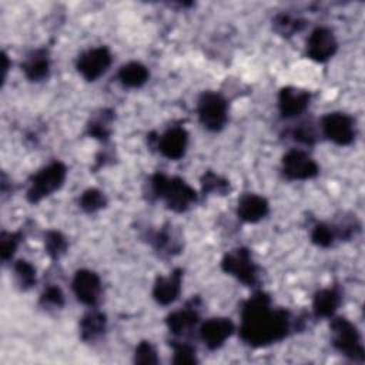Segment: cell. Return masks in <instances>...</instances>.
<instances>
[{
  "instance_id": "17",
  "label": "cell",
  "mask_w": 365,
  "mask_h": 365,
  "mask_svg": "<svg viewBox=\"0 0 365 365\" xmlns=\"http://www.w3.org/2000/svg\"><path fill=\"white\" fill-rule=\"evenodd\" d=\"M269 211L268 201L257 194H244L238 201V217L245 222H258Z\"/></svg>"
},
{
  "instance_id": "11",
  "label": "cell",
  "mask_w": 365,
  "mask_h": 365,
  "mask_svg": "<svg viewBox=\"0 0 365 365\" xmlns=\"http://www.w3.org/2000/svg\"><path fill=\"white\" fill-rule=\"evenodd\" d=\"M73 291L80 302L93 307L98 301L101 281L96 272L90 269H80L73 278Z\"/></svg>"
},
{
  "instance_id": "18",
  "label": "cell",
  "mask_w": 365,
  "mask_h": 365,
  "mask_svg": "<svg viewBox=\"0 0 365 365\" xmlns=\"http://www.w3.org/2000/svg\"><path fill=\"white\" fill-rule=\"evenodd\" d=\"M341 304V295L336 288H325L315 294L312 309L318 318H331L335 315Z\"/></svg>"
},
{
  "instance_id": "21",
  "label": "cell",
  "mask_w": 365,
  "mask_h": 365,
  "mask_svg": "<svg viewBox=\"0 0 365 365\" xmlns=\"http://www.w3.org/2000/svg\"><path fill=\"white\" fill-rule=\"evenodd\" d=\"M148 70L144 64L138 61H130L120 67L118 70V80L123 86L130 88H138L148 80Z\"/></svg>"
},
{
  "instance_id": "12",
  "label": "cell",
  "mask_w": 365,
  "mask_h": 365,
  "mask_svg": "<svg viewBox=\"0 0 365 365\" xmlns=\"http://www.w3.org/2000/svg\"><path fill=\"white\" fill-rule=\"evenodd\" d=\"M336 40L331 30L325 27L315 29L307 41V54L318 61L324 63L329 60L336 51Z\"/></svg>"
},
{
  "instance_id": "33",
  "label": "cell",
  "mask_w": 365,
  "mask_h": 365,
  "mask_svg": "<svg viewBox=\"0 0 365 365\" xmlns=\"http://www.w3.org/2000/svg\"><path fill=\"white\" fill-rule=\"evenodd\" d=\"M292 135L297 141L304 143V144H312L317 138L311 123H301L299 125H297L292 131Z\"/></svg>"
},
{
  "instance_id": "23",
  "label": "cell",
  "mask_w": 365,
  "mask_h": 365,
  "mask_svg": "<svg viewBox=\"0 0 365 365\" xmlns=\"http://www.w3.org/2000/svg\"><path fill=\"white\" fill-rule=\"evenodd\" d=\"M14 277L21 289H29L36 284V269L30 262L24 259H20L14 264Z\"/></svg>"
},
{
  "instance_id": "25",
  "label": "cell",
  "mask_w": 365,
  "mask_h": 365,
  "mask_svg": "<svg viewBox=\"0 0 365 365\" xmlns=\"http://www.w3.org/2000/svg\"><path fill=\"white\" fill-rule=\"evenodd\" d=\"M78 204L86 212H94L106 205V197L100 190L88 188L81 194Z\"/></svg>"
},
{
  "instance_id": "9",
  "label": "cell",
  "mask_w": 365,
  "mask_h": 365,
  "mask_svg": "<svg viewBox=\"0 0 365 365\" xmlns=\"http://www.w3.org/2000/svg\"><path fill=\"white\" fill-rule=\"evenodd\" d=\"M110 64L111 53L101 46L83 53L77 60V70L87 81H94L107 71Z\"/></svg>"
},
{
  "instance_id": "13",
  "label": "cell",
  "mask_w": 365,
  "mask_h": 365,
  "mask_svg": "<svg viewBox=\"0 0 365 365\" xmlns=\"http://www.w3.org/2000/svg\"><path fill=\"white\" fill-rule=\"evenodd\" d=\"M309 104V93L298 87H284L278 94V110L282 117L301 115Z\"/></svg>"
},
{
  "instance_id": "4",
  "label": "cell",
  "mask_w": 365,
  "mask_h": 365,
  "mask_svg": "<svg viewBox=\"0 0 365 365\" xmlns=\"http://www.w3.org/2000/svg\"><path fill=\"white\" fill-rule=\"evenodd\" d=\"M67 168L63 163L54 161L47 167L36 173L30 180V187L27 190V200L30 202H38L44 197L57 191L66 180Z\"/></svg>"
},
{
  "instance_id": "5",
  "label": "cell",
  "mask_w": 365,
  "mask_h": 365,
  "mask_svg": "<svg viewBox=\"0 0 365 365\" xmlns=\"http://www.w3.org/2000/svg\"><path fill=\"white\" fill-rule=\"evenodd\" d=\"M197 113L200 123L207 130L220 131L228 120V103L221 94L205 91L198 100Z\"/></svg>"
},
{
  "instance_id": "24",
  "label": "cell",
  "mask_w": 365,
  "mask_h": 365,
  "mask_svg": "<svg viewBox=\"0 0 365 365\" xmlns=\"http://www.w3.org/2000/svg\"><path fill=\"white\" fill-rule=\"evenodd\" d=\"M173 351H174V356H173L174 364L191 365V364L198 362L195 348L192 345H190L188 342L173 341Z\"/></svg>"
},
{
  "instance_id": "15",
  "label": "cell",
  "mask_w": 365,
  "mask_h": 365,
  "mask_svg": "<svg viewBox=\"0 0 365 365\" xmlns=\"http://www.w3.org/2000/svg\"><path fill=\"white\" fill-rule=\"evenodd\" d=\"M198 309L192 301H190L184 308L170 314L165 319L170 332L175 336L187 335L198 322Z\"/></svg>"
},
{
  "instance_id": "8",
  "label": "cell",
  "mask_w": 365,
  "mask_h": 365,
  "mask_svg": "<svg viewBox=\"0 0 365 365\" xmlns=\"http://www.w3.org/2000/svg\"><path fill=\"white\" fill-rule=\"evenodd\" d=\"M282 173L289 180H311L318 173V164L315 160L302 150L292 148L282 158Z\"/></svg>"
},
{
  "instance_id": "28",
  "label": "cell",
  "mask_w": 365,
  "mask_h": 365,
  "mask_svg": "<svg viewBox=\"0 0 365 365\" xmlns=\"http://www.w3.org/2000/svg\"><path fill=\"white\" fill-rule=\"evenodd\" d=\"M302 21L297 17H292L289 14H278L274 20V29L281 36H292L295 31L301 30Z\"/></svg>"
},
{
  "instance_id": "10",
  "label": "cell",
  "mask_w": 365,
  "mask_h": 365,
  "mask_svg": "<svg viewBox=\"0 0 365 365\" xmlns=\"http://www.w3.org/2000/svg\"><path fill=\"white\" fill-rule=\"evenodd\" d=\"M232 332L234 324L230 318H210L200 328V336L204 345L211 351L222 346Z\"/></svg>"
},
{
  "instance_id": "16",
  "label": "cell",
  "mask_w": 365,
  "mask_h": 365,
  "mask_svg": "<svg viewBox=\"0 0 365 365\" xmlns=\"http://www.w3.org/2000/svg\"><path fill=\"white\" fill-rule=\"evenodd\" d=\"M182 271L174 269L168 277H158L153 288V297L160 305L173 304L181 291Z\"/></svg>"
},
{
  "instance_id": "3",
  "label": "cell",
  "mask_w": 365,
  "mask_h": 365,
  "mask_svg": "<svg viewBox=\"0 0 365 365\" xmlns=\"http://www.w3.org/2000/svg\"><path fill=\"white\" fill-rule=\"evenodd\" d=\"M331 344L346 358L364 362L365 351L358 328L342 317H331Z\"/></svg>"
},
{
  "instance_id": "27",
  "label": "cell",
  "mask_w": 365,
  "mask_h": 365,
  "mask_svg": "<svg viewBox=\"0 0 365 365\" xmlns=\"http://www.w3.org/2000/svg\"><path fill=\"white\" fill-rule=\"evenodd\" d=\"M46 251L51 258H58L67 248V241L58 231H47L44 235Z\"/></svg>"
},
{
  "instance_id": "14",
  "label": "cell",
  "mask_w": 365,
  "mask_h": 365,
  "mask_svg": "<svg viewBox=\"0 0 365 365\" xmlns=\"http://www.w3.org/2000/svg\"><path fill=\"white\" fill-rule=\"evenodd\" d=\"M155 141L157 148L164 157L170 160H178L185 153L188 144V134L182 127H171Z\"/></svg>"
},
{
  "instance_id": "7",
  "label": "cell",
  "mask_w": 365,
  "mask_h": 365,
  "mask_svg": "<svg viewBox=\"0 0 365 365\" xmlns=\"http://www.w3.org/2000/svg\"><path fill=\"white\" fill-rule=\"evenodd\" d=\"M321 128L324 135L336 145H348L355 138L354 118L345 113H329L324 115Z\"/></svg>"
},
{
  "instance_id": "30",
  "label": "cell",
  "mask_w": 365,
  "mask_h": 365,
  "mask_svg": "<svg viewBox=\"0 0 365 365\" xmlns=\"http://www.w3.org/2000/svg\"><path fill=\"white\" fill-rule=\"evenodd\" d=\"M134 362L135 364H157L158 356L155 348L150 344V341H143L137 345L135 352H134Z\"/></svg>"
},
{
  "instance_id": "2",
  "label": "cell",
  "mask_w": 365,
  "mask_h": 365,
  "mask_svg": "<svg viewBox=\"0 0 365 365\" xmlns=\"http://www.w3.org/2000/svg\"><path fill=\"white\" fill-rule=\"evenodd\" d=\"M151 190L157 198H163L167 207L175 212L185 211L197 198L195 191L180 177H167L157 173L151 177Z\"/></svg>"
},
{
  "instance_id": "29",
  "label": "cell",
  "mask_w": 365,
  "mask_h": 365,
  "mask_svg": "<svg viewBox=\"0 0 365 365\" xmlns=\"http://www.w3.org/2000/svg\"><path fill=\"white\" fill-rule=\"evenodd\" d=\"M201 185H202V190L207 192L225 194L227 191H230V182L211 171L204 174V177L201 180Z\"/></svg>"
},
{
  "instance_id": "22",
  "label": "cell",
  "mask_w": 365,
  "mask_h": 365,
  "mask_svg": "<svg viewBox=\"0 0 365 365\" xmlns=\"http://www.w3.org/2000/svg\"><path fill=\"white\" fill-rule=\"evenodd\" d=\"M113 114L107 110H101L90 123H88V134L98 140H106L110 135Z\"/></svg>"
},
{
  "instance_id": "20",
  "label": "cell",
  "mask_w": 365,
  "mask_h": 365,
  "mask_svg": "<svg viewBox=\"0 0 365 365\" xmlns=\"http://www.w3.org/2000/svg\"><path fill=\"white\" fill-rule=\"evenodd\" d=\"M106 315L100 311H90L80 319V336L84 342L97 341L106 331Z\"/></svg>"
},
{
  "instance_id": "1",
  "label": "cell",
  "mask_w": 365,
  "mask_h": 365,
  "mask_svg": "<svg viewBox=\"0 0 365 365\" xmlns=\"http://www.w3.org/2000/svg\"><path fill=\"white\" fill-rule=\"evenodd\" d=\"M291 318L287 311L274 309L264 292H255L242 307L240 336L251 346H267L288 335Z\"/></svg>"
},
{
  "instance_id": "32",
  "label": "cell",
  "mask_w": 365,
  "mask_h": 365,
  "mask_svg": "<svg viewBox=\"0 0 365 365\" xmlns=\"http://www.w3.org/2000/svg\"><path fill=\"white\" fill-rule=\"evenodd\" d=\"M20 241V235L17 232H3L1 234V258L3 261L13 257Z\"/></svg>"
},
{
  "instance_id": "6",
  "label": "cell",
  "mask_w": 365,
  "mask_h": 365,
  "mask_svg": "<svg viewBox=\"0 0 365 365\" xmlns=\"http://www.w3.org/2000/svg\"><path fill=\"white\" fill-rule=\"evenodd\" d=\"M222 269L230 275H234L238 281L245 285L258 284V268L251 258V254L245 248H237L231 252H227L222 258Z\"/></svg>"
},
{
  "instance_id": "19",
  "label": "cell",
  "mask_w": 365,
  "mask_h": 365,
  "mask_svg": "<svg viewBox=\"0 0 365 365\" xmlns=\"http://www.w3.org/2000/svg\"><path fill=\"white\" fill-rule=\"evenodd\" d=\"M48 70L50 61L46 50L31 51L23 63V71L30 81L44 80L48 76Z\"/></svg>"
},
{
  "instance_id": "31",
  "label": "cell",
  "mask_w": 365,
  "mask_h": 365,
  "mask_svg": "<svg viewBox=\"0 0 365 365\" xmlns=\"http://www.w3.org/2000/svg\"><path fill=\"white\" fill-rule=\"evenodd\" d=\"M40 302L44 307H54L58 308L64 304V295L61 292V289L57 285H50L44 289V292L41 294Z\"/></svg>"
},
{
  "instance_id": "26",
  "label": "cell",
  "mask_w": 365,
  "mask_h": 365,
  "mask_svg": "<svg viewBox=\"0 0 365 365\" xmlns=\"http://www.w3.org/2000/svg\"><path fill=\"white\" fill-rule=\"evenodd\" d=\"M311 238H312V242L317 244L318 247H329L334 244L336 238L335 227L325 222H319L312 228Z\"/></svg>"
}]
</instances>
